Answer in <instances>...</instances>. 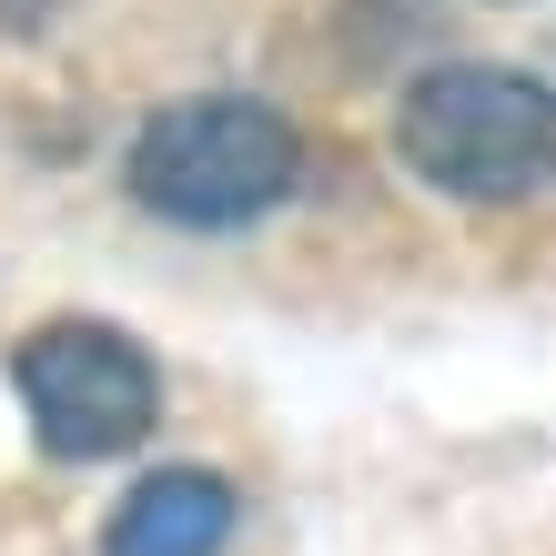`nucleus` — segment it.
Returning <instances> with one entry per match:
<instances>
[{"mask_svg": "<svg viewBox=\"0 0 556 556\" xmlns=\"http://www.w3.org/2000/svg\"><path fill=\"white\" fill-rule=\"evenodd\" d=\"M395 152L445 203H527L556 182V91L516 61H435L395 102Z\"/></svg>", "mask_w": 556, "mask_h": 556, "instance_id": "f03ea898", "label": "nucleus"}, {"mask_svg": "<svg viewBox=\"0 0 556 556\" xmlns=\"http://www.w3.org/2000/svg\"><path fill=\"white\" fill-rule=\"evenodd\" d=\"M51 11H61V0H0V21H11V30H41Z\"/></svg>", "mask_w": 556, "mask_h": 556, "instance_id": "39448f33", "label": "nucleus"}, {"mask_svg": "<svg viewBox=\"0 0 556 556\" xmlns=\"http://www.w3.org/2000/svg\"><path fill=\"white\" fill-rule=\"evenodd\" d=\"M11 384H21L30 435H41L61 466L142 445L152 415H162V365L132 334H112V324H41V334H21Z\"/></svg>", "mask_w": 556, "mask_h": 556, "instance_id": "7ed1b4c3", "label": "nucleus"}, {"mask_svg": "<svg viewBox=\"0 0 556 556\" xmlns=\"http://www.w3.org/2000/svg\"><path fill=\"white\" fill-rule=\"evenodd\" d=\"M122 182L182 233H243L304 182V132L283 102H253V91H182L132 132Z\"/></svg>", "mask_w": 556, "mask_h": 556, "instance_id": "f257e3e1", "label": "nucleus"}, {"mask_svg": "<svg viewBox=\"0 0 556 556\" xmlns=\"http://www.w3.org/2000/svg\"><path fill=\"white\" fill-rule=\"evenodd\" d=\"M233 476L213 466H152L132 496L112 506L102 556H223L233 546Z\"/></svg>", "mask_w": 556, "mask_h": 556, "instance_id": "20e7f679", "label": "nucleus"}]
</instances>
